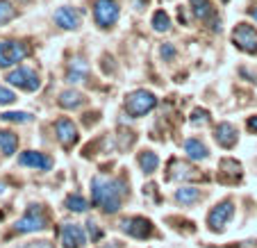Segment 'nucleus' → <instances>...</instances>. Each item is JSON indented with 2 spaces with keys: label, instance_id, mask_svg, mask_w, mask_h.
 <instances>
[{
  "label": "nucleus",
  "instance_id": "f257e3e1",
  "mask_svg": "<svg viewBox=\"0 0 257 248\" xmlns=\"http://www.w3.org/2000/svg\"><path fill=\"white\" fill-rule=\"evenodd\" d=\"M123 196H125V189H123L121 180H109V178H93L91 180V198L102 212L107 214H114L118 212L123 203Z\"/></svg>",
  "mask_w": 257,
  "mask_h": 248
},
{
  "label": "nucleus",
  "instance_id": "f03ea898",
  "mask_svg": "<svg viewBox=\"0 0 257 248\" xmlns=\"http://www.w3.org/2000/svg\"><path fill=\"white\" fill-rule=\"evenodd\" d=\"M155 105H157V98L153 96L151 91H146V89H137V91H132L130 96L125 98V109H127V114L135 118L148 114Z\"/></svg>",
  "mask_w": 257,
  "mask_h": 248
},
{
  "label": "nucleus",
  "instance_id": "7ed1b4c3",
  "mask_svg": "<svg viewBox=\"0 0 257 248\" xmlns=\"http://www.w3.org/2000/svg\"><path fill=\"white\" fill-rule=\"evenodd\" d=\"M118 3L116 0H96L93 3V19L100 28H112L114 23L118 21Z\"/></svg>",
  "mask_w": 257,
  "mask_h": 248
},
{
  "label": "nucleus",
  "instance_id": "20e7f679",
  "mask_svg": "<svg viewBox=\"0 0 257 248\" xmlns=\"http://www.w3.org/2000/svg\"><path fill=\"white\" fill-rule=\"evenodd\" d=\"M46 214H44V207H39V205H32V207H28V212H25L23 219L16 221V232H37V230H44L46 228Z\"/></svg>",
  "mask_w": 257,
  "mask_h": 248
},
{
  "label": "nucleus",
  "instance_id": "39448f33",
  "mask_svg": "<svg viewBox=\"0 0 257 248\" xmlns=\"http://www.w3.org/2000/svg\"><path fill=\"white\" fill-rule=\"evenodd\" d=\"M25 57H28V46L25 44H21V41H10V39L0 41V68H7Z\"/></svg>",
  "mask_w": 257,
  "mask_h": 248
},
{
  "label": "nucleus",
  "instance_id": "423d86ee",
  "mask_svg": "<svg viewBox=\"0 0 257 248\" xmlns=\"http://www.w3.org/2000/svg\"><path fill=\"white\" fill-rule=\"evenodd\" d=\"M7 80H10V84H14V87H19V89H25V91H37L41 84L39 75L28 66H19L16 71H12V73L7 75Z\"/></svg>",
  "mask_w": 257,
  "mask_h": 248
},
{
  "label": "nucleus",
  "instance_id": "0eeeda50",
  "mask_svg": "<svg viewBox=\"0 0 257 248\" xmlns=\"http://www.w3.org/2000/svg\"><path fill=\"white\" fill-rule=\"evenodd\" d=\"M232 41L243 53H257V30L248 23H239L232 32Z\"/></svg>",
  "mask_w": 257,
  "mask_h": 248
},
{
  "label": "nucleus",
  "instance_id": "6e6552de",
  "mask_svg": "<svg viewBox=\"0 0 257 248\" xmlns=\"http://www.w3.org/2000/svg\"><path fill=\"white\" fill-rule=\"evenodd\" d=\"M232 214H234L232 200H225V203L216 205V207L209 212V216H207L209 228H212V230H223L225 225H228V221L232 219Z\"/></svg>",
  "mask_w": 257,
  "mask_h": 248
},
{
  "label": "nucleus",
  "instance_id": "1a4fd4ad",
  "mask_svg": "<svg viewBox=\"0 0 257 248\" xmlns=\"http://www.w3.org/2000/svg\"><path fill=\"white\" fill-rule=\"evenodd\" d=\"M121 228H123V232H127L130 237H137V239L151 237V232H153L151 221L141 219V216H132V219H125V221L121 223Z\"/></svg>",
  "mask_w": 257,
  "mask_h": 248
},
{
  "label": "nucleus",
  "instance_id": "9d476101",
  "mask_svg": "<svg viewBox=\"0 0 257 248\" xmlns=\"http://www.w3.org/2000/svg\"><path fill=\"white\" fill-rule=\"evenodd\" d=\"M62 243L66 248H82L84 246V232L80 225L66 223L62 228Z\"/></svg>",
  "mask_w": 257,
  "mask_h": 248
},
{
  "label": "nucleus",
  "instance_id": "9b49d317",
  "mask_svg": "<svg viewBox=\"0 0 257 248\" xmlns=\"http://www.w3.org/2000/svg\"><path fill=\"white\" fill-rule=\"evenodd\" d=\"M55 130H57V139L62 141L64 146H73L75 141H78V128L73 126V121H68V118H59L57 126H55Z\"/></svg>",
  "mask_w": 257,
  "mask_h": 248
},
{
  "label": "nucleus",
  "instance_id": "f8f14e48",
  "mask_svg": "<svg viewBox=\"0 0 257 248\" xmlns=\"http://www.w3.org/2000/svg\"><path fill=\"white\" fill-rule=\"evenodd\" d=\"M55 23L64 30H75L80 28V14L73 7H59L55 12Z\"/></svg>",
  "mask_w": 257,
  "mask_h": 248
},
{
  "label": "nucleus",
  "instance_id": "ddd939ff",
  "mask_svg": "<svg viewBox=\"0 0 257 248\" xmlns=\"http://www.w3.org/2000/svg\"><path fill=\"white\" fill-rule=\"evenodd\" d=\"M19 164L21 166H32V169H39V171H48L53 166V160L41 153H34V151H28L19 157Z\"/></svg>",
  "mask_w": 257,
  "mask_h": 248
},
{
  "label": "nucleus",
  "instance_id": "4468645a",
  "mask_svg": "<svg viewBox=\"0 0 257 248\" xmlns=\"http://www.w3.org/2000/svg\"><path fill=\"white\" fill-rule=\"evenodd\" d=\"M216 141H218V146H223V148H232L234 144H237V128L232 126V123H218L216 128Z\"/></svg>",
  "mask_w": 257,
  "mask_h": 248
},
{
  "label": "nucleus",
  "instance_id": "2eb2a0df",
  "mask_svg": "<svg viewBox=\"0 0 257 248\" xmlns=\"http://www.w3.org/2000/svg\"><path fill=\"white\" fill-rule=\"evenodd\" d=\"M87 73H89V66H87V62L84 59H80V57H75L71 62V66H68V82H84V78H87Z\"/></svg>",
  "mask_w": 257,
  "mask_h": 248
},
{
  "label": "nucleus",
  "instance_id": "dca6fc26",
  "mask_svg": "<svg viewBox=\"0 0 257 248\" xmlns=\"http://www.w3.org/2000/svg\"><path fill=\"white\" fill-rule=\"evenodd\" d=\"M189 3H191V10H194L196 19L207 21V19H212L214 16V7H212L209 0H189Z\"/></svg>",
  "mask_w": 257,
  "mask_h": 248
},
{
  "label": "nucleus",
  "instance_id": "f3484780",
  "mask_svg": "<svg viewBox=\"0 0 257 248\" xmlns=\"http://www.w3.org/2000/svg\"><path fill=\"white\" fill-rule=\"evenodd\" d=\"M185 153L191 157V160H205V157H207V148H205V144H200L198 139H187Z\"/></svg>",
  "mask_w": 257,
  "mask_h": 248
},
{
  "label": "nucleus",
  "instance_id": "a211bd4d",
  "mask_svg": "<svg viewBox=\"0 0 257 248\" xmlns=\"http://www.w3.org/2000/svg\"><path fill=\"white\" fill-rule=\"evenodd\" d=\"M16 146H19V137L14 132H7V130L0 132V151L5 153V155H14Z\"/></svg>",
  "mask_w": 257,
  "mask_h": 248
},
{
  "label": "nucleus",
  "instance_id": "6ab92c4d",
  "mask_svg": "<svg viewBox=\"0 0 257 248\" xmlns=\"http://www.w3.org/2000/svg\"><path fill=\"white\" fill-rule=\"evenodd\" d=\"M200 198V191L194 189V187H180L178 191H175V200L182 205H191L196 203V200Z\"/></svg>",
  "mask_w": 257,
  "mask_h": 248
},
{
  "label": "nucleus",
  "instance_id": "aec40b11",
  "mask_svg": "<svg viewBox=\"0 0 257 248\" xmlns=\"http://www.w3.org/2000/svg\"><path fill=\"white\" fill-rule=\"evenodd\" d=\"M84 102V98H82V93H78V91H62V96H59V105L62 107H66V109H71V107H80Z\"/></svg>",
  "mask_w": 257,
  "mask_h": 248
},
{
  "label": "nucleus",
  "instance_id": "412c9836",
  "mask_svg": "<svg viewBox=\"0 0 257 248\" xmlns=\"http://www.w3.org/2000/svg\"><path fill=\"white\" fill-rule=\"evenodd\" d=\"M173 173H171V178H175V180H196V178H200L198 173H194V169L187 164H182V162H175L173 164Z\"/></svg>",
  "mask_w": 257,
  "mask_h": 248
},
{
  "label": "nucleus",
  "instance_id": "4be33fe9",
  "mask_svg": "<svg viewBox=\"0 0 257 248\" xmlns=\"http://www.w3.org/2000/svg\"><path fill=\"white\" fill-rule=\"evenodd\" d=\"M139 164H141V169H144V173H153V171H157V166H160V157L151 151H144L139 155Z\"/></svg>",
  "mask_w": 257,
  "mask_h": 248
},
{
  "label": "nucleus",
  "instance_id": "5701e85b",
  "mask_svg": "<svg viewBox=\"0 0 257 248\" xmlns=\"http://www.w3.org/2000/svg\"><path fill=\"white\" fill-rule=\"evenodd\" d=\"M153 28L157 30V32H169L171 30V19L166 12H155V16H153Z\"/></svg>",
  "mask_w": 257,
  "mask_h": 248
},
{
  "label": "nucleus",
  "instance_id": "b1692460",
  "mask_svg": "<svg viewBox=\"0 0 257 248\" xmlns=\"http://www.w3.org/2000/svg\"><path fill=\"white\" fill-rule=\"evenodd\" d=\"M66 207L71 209V212H84V209L89 207V203L80 194H73V196H68L66 198Z\"/></svg>",
  "mask_w": 257,
  "mask_h": 248
},
{
  "label": "nucleus",
  "instance_id": "393cba45",
  "mask_svg": "<svg viewBox=\"0 0 257 248\" xmlns=\"http://www.w3.org/2000/svg\"><path fill=\"white\" fill-rule=\"evenodd\" d=\"M0 121H10V123H28L32 121V116L25 112H3L0 114Z\"/></svg>",
  "mask_w": 257,
  "mask_h": 248
},
{
  "label": "nucleus",
  "instance_id": "a878e982",
  "mask_svg": "<svg viewBox=\"0 0 257 248\" xmlns=\"http://www.w3.org/2000/svg\"><path fill=\"white\" fill-rule=\"evenodd\" d=\"M16 16V10L12 7V3L7 0H0V25H5L7 21H12Z\"/></svg>",
  "mask_w": 257,
  "mask_h": 248
},
{
  "label": "nucleus",
  "instance_id": "bb28decb",
  "mask_svg": "<svg viewBox=\"0 0 257 248\" xmlns=\"http://www.w3.org/2000/svg\"><path fill=\"white\" fill-rule=\"evenodd\" d=\"M239 169H241V166H239L234 160H223V162H221V171L230 175V180H237V178H239Z\"/></svg>",
  "mask_w": 257,
  "mask_h": 248
},
{
  "label": "nucleus",
  "instance_id": "cd10ccee",
  "mask_svg": "<svg viewBox=\"0 0 257 248\" xmlns=\"http://www.w3.org/2000/svg\"><path fill=\"white\" fill-rule=\"evenodd\" d=\"M207 121H209V112H207V109H196L194 116H191V123H194V126H198V123H200V126H205Z\"/></svg>",
  "mask_w": 257,
  "mask_h": 248
},
{
  "label": "nucleus",
  "instance_id": "c85d7f7f",
  "mask_svg": "<svg viewBox=\"0 0 257 248\" xmlns=\"http://www.w3.org/2000/svg\"><path fill=\"white\" fill-rule=\"evenodd\" d=\"M16 100L14 91H10L7 87H0V105H12Z\"/></svg>",
  "mask_w": 257,
  "mask_h": 248
},
{
  "label": "nucleus",
  "instance_id": "c756f323",
  "mask_svg": "<svg viewBox=\"0 0 257 248\" xmlns=\"http://www.w3.org/2000/svg\"><path fill=\"white\" fill-rule=\"evenodd\" d=\"M89 237H91V241H98V239H100V230H98V225L96 223H93V221H89Z\"/></svg>",
  "mask_w": 257,
  "mask_h": 248
},
{
  "label": "nucleus",
  "instance_id": "7c9ffc66",
  "mask_svg": "<svg viewBox=\"0 0 257 248\" xmlns=\"http://www.w3.org/2000/svg\"><path fill=\"white\" fill-rule=\"evenodd\" d=\"M25 248H53L50 241H34V243H28Z\"/></svg>",
  "mask_w": 257,
  "mask_h": 248
},
{
  "label": "nucleus",
  "instance_id": "2f4dec72",
  "mask_svg": "<svg viewBox=\"0 0 257 248\" xmlns=\"http://www.w3.org/2000/svg\"><path fill=\"white\" fill-rule=\"evenodd\" d=\"M173 53L175 50L171 48V46H164V48H162V57H173Z\"/></svg>",
  "mask_w": 257,
  "mask_h": 248
},
{
  "label": "nucleus",
  "instance_id": "473e14b6",
  "mask_svg": "<svg viewBox=\"0 0 257 248\" xmlns=\"http://www.w3.org/2000/svg\"><path fill=\"white\" fill-rule=\"evenodd\" d=\"M248 130L257 132V116H255V118H250V121H248Z\"/></svg>",
  "mask_w": 257,
  "mask_h": 248
},
{
  "label": "nucleus",
  "instance_id": "72a5a7b5",
  "mask_svg": "<svg viewBox=\"0 0 257 248\" xmlns=\"http://www.w3.org/2000/svg\"><path fill=\"white\" fill-rule=\"evenodd\" d=\"M250 16H252V19L257 21V5H255V7H252V10H250Z\"/></svg>",
  "mask_w": 257,
  "mask_h": 248
},
{
  "label": "nucleus",
  "instance_id": "f704fd0d",
  "mask_svg": "<svg viewBox=\"0 0 257 248\" xmlns=\"http://www.w3.org/2000/svg\"><path fill=\"white\" fill-rule=\"evenodd\" d=\"M102 248H121V246H118V243L114 241V243H109V246H102Z\"/></svg>",
  "mask_w": 257,
  "mask_h": 248
},
{
  "label": "nucleus",
  "instance_id": "c9c22d12",
  "mask_svg": "<svg viewBox=\"0 0 257 248\" xmlns=\"http://www.w3.org/2000/svg\"><path fill=\"white\" fill-rule=\"evenodd\" d=\"M223 3H225V0H223Z\"/></svg>",
  "mask_w": 257,
  "mask_h": 248
}]
</instances>
